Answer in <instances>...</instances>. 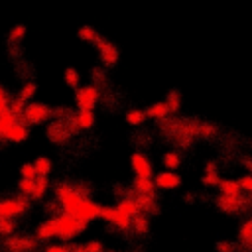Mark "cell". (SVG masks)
<instances>
[{
	"label": "cell",
	"instance_id": "6da1fadb",
	"mask_svg": "<svg viewBox=\"0 0 252 252\" xmlns=\"http://www.w3.org/2000/svg\"><path fill=\"white\" fill-rule=\"evenodd\" d=\"M51 219V224H53V230H55V236L61 238L63 242H69L73 238H77L83 230H85V222H81L79 219H75L73 215H67L63 211H57L55 215L49 217Z\"/></svg>",
	"mask_w": 252,
	"mask_h": 252
},
{
	"label": "cell",
	"instance_id": "7a4b0ae2",
	"mask_svg": "<svg viewBox=\"0 0 252 252\" xmlns=\"http://www.w3.org/2000/svg\"><path fill=\"white\" fill-rule=\"evenodd\" d=\"M30 209V199L24 195L18 197H4L0 199V220L2 219H16Z\"/></svg>",
	"mask_w": 252,
	"mask_h": 252
},
{
	"label": "cell",
	"instance_id": "3957f363",
	"mask_svg": "<svg viewBox=\"0 0 252 252\" xmlns=\"http://www.w3.org/2000/svg\"><path fill=\"white\" fill-rule=\"evenodd\" d=\"M100 100V89L96 85H83L75 91V102L79 110H93Z\"/></svg>",
	"mask_w": 252,
	"mask_h": 252
},
{
	"label": "cell",
	"instance_id": "277c9868",
	"mask_svg": "<svg viewBox=\"0 0 252 252\" xmlns=\"http://www.w3.org/2000/svg\"><path fill=\"white\" fill-rule=\"evenodd\" d=\"M53 114V110L47 106V104H43V102H28L26 104V108H24V114H22V120L30 126V124H41V122H45L49 116Z\"/></svg>",
	"mask_w": 252,
	"mask_h": 252
},
{
	"label": "cell",
	"instance_id": "5b68a950",
	"mask_svg": "<svg viewBox=\"0 0 252 252\" xmlns=\"http://www.w3.org/2000/svg\"><path fill=\"white\" fill-rule=\"evenodd\" d=\"M100 217L106 219L112 226H116V228H120V230H128V228H132V217H128L126 213H122L116 205H114V207H102Z\"/></svg>",
	"mask_w": 252,
	"mask_h": 252
},
{
	"label": "cell",
	"instance_id": "8992f818",
	"mask_svg": "<svg viewBox=\"0 0 252 252\" xmlns=\"http://www.w3.org/2000/svg\"><path fill=\"white\" fill-rule=\"evenodd\" d=\"M130 165H132L136 177L154 179V165H152V161L148 159V156L144 152H134L132 158H130Z\"/></svg>",
	"mask_w": 252,
	"mask_h": 252
},
{
	"label": "cell",
	"instance_id": "52a82bcc",
	"mask_svg": "<svg viewBox=\"0 0 252 252\" xmlns=\"http://www.w3.org/2000/svg\"><path fill=\"white\" fill-rule=\"evenodd\" d=\"M37 244V238L33 236H24V234H12L4 240V246L10 250V252H30L33 250Z\"/></svg>",
	"mask_w": 252,
	"mask_h": 252
},
{
	"label": "cell",
	"instance_id": "ba28073f",
	"mask_svg": "<svg viewBox=\"0 0 252 252\" xmlns=\"http://www.w3.org/2000/svg\"><path fill=\"white\" fill-rule=\"evenodd\" d=\"M96 47H98V55H100V61L104 63V65H108V67H112V65H116V61H118V47L114 45V43H110L108 39H104V37H100L98 41H96Z\"/></svg>",
	"mask_w": 252,
	"mask_h": 252
},
{
	"label": "cell",
	"instance_id": "9c48e42d",
	"mask_svg": "<svg viewBox=\"0 0 252 252\" xmlns=\"http://www.w3.org/2000/svg\"><path fill=\"white\" fill-rule=\"evenodd\" d=\"M217 207L224 213H240L246 205H248V199H244L242 195L240 197H228V195H219L217 197Z\"/></svg>",
	"mask_w": 252,
	"mask_h": 252
},
{
	"label": "cell",
	"instance_id": "30bf717a",
	"mask_svg": "<svg viewBox=\"0 0 252 252\" xmlns=\"http://www.w3.org/2000/svg\"><path fill=\"white\" fill-rule=\"evenodd\" d=\"M179 183H181V175L175 171L161 169L154 175V185L158 189H175V187H179Z\"/></svg>",
	"mask_w": 252,
	"mask_h": 252
},
{
	"label": "cell",
	"instance_id": "8fae6325",
	"mask_svg": "<svg viewBox=\"0 0 252 252\" xmlns=\"http://www.w3.org/2000/svg\"><path fill=\"white\" fill-rule=\"evenodd\" d=\"M71 120H73L77 130H89L94 124V112L93 110H77L71 116Z\"/></svg>",
	"mask_w": 252,
	"mask_h": 252
},
{
	"label": "cell",
	"instance_id": "7c38bea8",
	"mask_svg": "<svg viewBox=\"0 0 252 252\" xmlns=\"http://www.w3.org/2000/svg\"><path fill=\"white\" fill-rule=\"evenodd\" d=\"M28 134H30L28 124H26L24 120H18V122L8 130V134H6L4 140H8V142H24V140L28 138Z\"/></svg>",
	"mask_w": 252,
	"mask_h": 252
},
{
	"label": "cell",
	"instance_id": "4fadbf2b",
	"mask_svg": "<svg viewBox=\"0 0 252 252\" xmlns=\"http://www.w3.org/2000/svg\"><path fill=\"white\" fill-rule=\"evenodd\" d=\"M144 110H146V116H150V118H154V120H165V118H169V108H167V104H165L163 100L152 102V104L146 106Z\"/></svg>",
	"mask_w": 252,
	"mask_h": 252
},
{
	"label": "cell",
	"instance_id": "5bb4252c",
	"mask_svg": "<svg viewBox=\"0 0 252 252\" xmlns=\"http://www.w3.org/2000/svg\"><path fill=\"white\" fill-rule=\"evenodd\" d=\"M18 120H22V118H18L10 108H6V110H2V112H0V140H4V138H6L8 130H10Z\"/></svg>",
	"mask_w": 252,
	"mask_h": 252
},
{
	"label": "cell",
	"instance_id": "9a60e30c",
	"mask_svg": "<svg viewBox=\"0 0 252 252\" xmlns=\"http://www.w3.org/2000/svg\"><path fill=\"white\" fill-rule=\"evenodd\" d=\"M134 199H136V203H138L140 213H146V215H150V213H158L156 193H154V195H138V193H136Z\"/></svg>",
	"mask_w": 252,
	"mask_h": 252
},
{
	"label": "cell",
	"instance_id": "2e32d148",
	"mask_svg": "<svg viewBox=\"0 0 252 252\" xmlns=\"http://www.w3.org/2000/svg\"><path fill=\"white\" fill-rule=\"evenodd\" d=\"M219 191H220V195H228V197H240L242 195L238 179H220Z\"/></svg>",
	"mask_w": 252,
	"mask_h": 252
},
{
	"label": "cell",
	"instance_id": "e0dca14e",
	"mask_svg": "<svg viewBox=\"0 0 252 252\" xmlns=\"http://www.w3.org/2000/svg\"><path fill=\"white\" fill-rule=\"evenodd\" d=\"M134 191L138 195H154L156 193V185H154V179H148V177H134Z\"/></svg>",
	"mask_w": 252,
	"mask_h": 252
},
{
	"label": "cell",
	"instance_id": "ac0fdd59",
	"mask_svg": "<svg viewBox=\"0 0 252 252\" xmlns=\"http://www.w3.org/2000/svg\"><path fill=\"white\" fill-rule=\"evenodd\" d=\"M116 207L122 211V213H126L128 217H136L138 213H140V209H138V203H136V199L134 197H122L118 203H116Z\"/></svg>",
	"mask_w": 252,
	"mask_h": 252
},
{
	"label": "cell",
	"instance_id": "d6986e66",
	"mask_svg": "<svg viewBox=\"0 0 252 252\" xmlns=\"http://www.w3.org/2000/svg\"><path fill=\"white\" fill-rule=\"evenodd\" d=\"M71 252H104V246L100 240H89L81 244H71Z\"/></svg>",
	"mask_w": 252,
	"mask_h": 252
},
{
	"label": "cell",
	"instance_id": "ffe728a7",
	"mask_svg": "<svg viewBox=\"0 0 252 252\" xmlns=\"http://www.w3.org/2000/svg\"><path fill=\"white\" fill-rule=\"evenodd\" d=\"M161 163H163V167H165L167 171H175V169L179 167V163H181V156H179V152H175V150L165 152L163 158H161Z\"/></svg>",
	"mask_w": 252,
	"mask_h": 252
},
{
	"label": "cell",
	"instance_id": "44dd1931",
	"mask_svg": "<svg viewBox=\"0 0 252 252\" xmlns=\"http://www.w3.org/2000/svg\"><path fill=\"white\" fill-rule=\"evenodd\" d=\"M132 228H134L138 234H146V232L150 230V215L138 213V215L132 219Z\"/></svg>",
	"mask_w": 252,
	"mask_h": 252
},
{
	"label": "cell",
	"instance_id": "7402d4cb",
	"mask_svg": "<svg viewBox=\"0 0 252 252\" xmlns=\"http://www.w3.org/2000/svg\"><path fill=\"white\" fill-rule=\"evenodd\" d=\"M55 236V230H53V224H51V219L43 220L37 228H35V238L37 240H49Z\"/></svg>",
	"mask_w": 252,
	"mask_h": 252
},
{
	"label": "cell",
	"instance_id": "603a6c76",
	"mask_svg": "<svg viewBox=\"0 0 252 252\" xmlns=\"http://www.w3.org/2000/svg\"><path fill=\"white\" fill-rule=\"evenodd\" d=\"M163 102L167 104V108H169V114H175V112H179V108H181V94H179V91H169Z\"/></svg>",
	"mask_w": 252,
	"mask_h": 252
},
{
	"label": "cell",
	"instance_id": "cb8c5ba5",
	"mask_svg": "<svg viewBox=\"0 0 252 252\" xmlns=\"http://www.w3.org/2000/svg\"><path fill=\"white\" fill-rule=\"evenodd\" d=\"M146 118H148V116H146V110H142V108H130V110L126 112V122L132 124V126L144 124Z\"/></svg>",
	"mask_w": 252,
	"mask_h": 252
},
{
	"label": "cell",
	"instance_id": "d4e9b609",
	"mask_svg": "<svg viewBox=\"0 0 252 252\" xmlns=\"http://www.w3.org/2000/svg\"><path fill=\"white\" fill-rule=\"evenodd\" d=\"M238 236H240V242L248 248H252V222L250 220H244L240 224V230H238Z\"/></svg>",
	"mask_w": 252,
	"mask_h": 252
},
{
	"label": "cell",
	"instance_id": "484cf974",
	"mask_svg": "<svg viewBox=\"0 0 252 252\" xmlns=\"http://www.w3.org/2000/svg\"><path fill=\"white\" fill-rule=\"evenodd\" d=\"M77 35H79L81 39H85V41H91V43H96V41L100 39V35L96 33V30H94L93 26H81L79 32H77Z\"/></svg>",
	"mask_w": 252,
	"mask_h": 252
},
{
	"label": "cell",
	"instance_id": "4316f807",
	"mask_svg": "<svg viewBox=\"0 0 252 252\" xmlns=\"http://www.w3.org/2000/svg\"><path fill=\"white\" fill-rule=\"evenodd\" d=\"M47 187H49V177L37 175V179H35V191H33L32 199H41L47 193Z\"/></svg>",
	"mask_w": 252,
	"mask_h": 252
},
{
	"label": "cell",
	"instance_id": "83f0119b",
	"mask_svg": "<svg viewBox=\"0 0 252 252\" xmlns=\"http://www.w3.org/2000/svg\"><path fill=\"white\" fill-rule=\"evenodd\" d=\"M33 165H35L37 175H45V177H47V175H49V171H51V159H49V158H45V156L35 158Z\"/></svg>",
	"mask_w": 252,
	"mask_h": 252
},
{
	"label": "cell",
	"instance_id": "f1b7e54d",
	"mask_svg": "<svg viewBox=\"0 0 252 252\" xmlns=\"http://www.w3.org/2000/svg\"><path fill=\"white\" fill-rule=\"evenodd\" d=\"M18 191H20V195H24V197H32L33 191H35V179H22V177H20V181H18Z\"/></svg>",
	"mask_w": 252,
	"mask_h": 252
},
{
	"label": "cell",
	"instance_id": "f546056e",
	"mask_svg": "<svg viewBox=\"0 0 252 252\" xmlns=\"http://www.w3.org/2000/svg\"><path fill=\"white\" fill-rule=\"evenodd\" d=\"M35 91H37V85L33 83V81H28V83H24V87L20 89V93H18V98L20 100H30L33 94H35Z\"/></svg>",
	"mask_w": 252,
	"mask_h": 252
},
{
	"label": "cell",
	"instance_id": "4dcf8cb0",
	"mask_svg": "<svg viewBox=\"0 0 252 252\" xmlns=\"http://www.w3.org/2000/svg\"><path fill=\"white\" fill-rule=\"evenodd\" d=\"M63 77H65V83H67L69 87H73V89H79V81H81V75H79V71H77L75 67H67Z\"/></svg>",
	"mask_w": 252,
	"mask_h": 252
},
{
	"label": "cell",
	"instance_id": "1f68e13d",
	"mask_svg": "<svg viewBox=\"0 0 252 252\" xmlns=\"http://www.w3.org/2000/svg\"><path fill=\"white\" fill-rule=\"evenodd\" d=\"M215 132H217V126L215 124H211V122H197V136L211 138Z\"/></svg>",
	"mask_w": 252,
	"mask_h": 252
},
{
	"label": "cell",
	"instance_id": "d6a6232c",
	"mask_svg": "<svg viewBox=\"0 0 252 252\" xmlns=\"http://www.w3.org/2000/svg\"><path fill=\"white\" fill-rule=\"evenodd\" d=\"M20 177L22 179H37V171L33 163H22L20 165Z\"/></svg>",
	"mask_w": 252,
	"mask_h": 252
},
{
	"label": "cell",
	"instance_id": "836d02e7",
	"mask_svg": "<svg viewBox=\"0 0 252 252\" xmlns=\"http://www.w3.org/2000/svg\"><path fill=\"white\" fill-rule=\"evenodd\" d=\"M14 228H16V222L12 219H2L0 220V236H12L14 234Z\"/></svg>",
	"mask_w": 252,
	"mask_h": 252
},
{
	"label": "cell",
	"instance_id": "e575fe53",
	"mask_svg": "<svg viewBox=\"0 0 252 252\" xmlns=\"http://www.w3.org/2000/svg\"><path fill=\"white\" fill-rule=\"evenodd\" d=\"M24 35H26V26H24V24H16V26L10 30V33H8L10 41H18V39H22Z\"/></svg>",
	"mask_w": 252,
	"mask_h": 252
},
{
	"label": "cell",
	"instance_id": "d590c367",
	"mask_svg": "<svg viewBox=\"0 0 252 252\" xmlns=\"http://www.w3.org/2000/svg\"><path fill=\"white\" fill-rule=\"evenodd\" d=\"M238 185H240L242 191H246V193L252 195V173H244V175H240V177H238Z\"/></svg>",
	"mask_w": 252,
	"mask_h": 252
},
{
	"label": "cell",
	"instance_id": "8d00e7d4",
	"mask_svg": "<svg viewBox=\"0 0 252 252\" xmlns=\"http://www.w3.org/2000/svg\"><path fill=\"white\" fill-rule=\"evenodd\" d=\"M10 100H12V96H10V94H8V91L0 85V112H2V110H6V108L10 106Z\"/></svg>",
	"mask_w": 252,
	"mask_h": 252
},
{
	"label": "cell",
	"instance_id": "74e56055",
	"mask_svg": "<svg viewBox=\"0 0 252 252\" xmlns=\"http://www.w3.org/2000/svg\"><path fill=\"white\" fill-rule=\"evenodd\" d=\"M201 183H205V185H213V187H219L220 177H219V175H209V173H205V175H201Z\"/></svg>",
	"mask_w": 252,
	"mask_h": 252
},
{
	"label": "cell",
	"instance_id": "f35d334b",
	"mask_svg": "<svg viewBox=\"0 0 252 252\" xmlns=\"http://www.w3.org/2000/svg\"><path fill=\"white\" fill-rule=\"evenodd\" d=\"M215 248H217L219 252H234V250H236V246H234L232 242H226V240H219V242L215 244Z\"/></svg>",
	"mask_w": 252,
	"mask_h": 252
},
{
	"label": "cell",
	"instance_id": "ab89813d",
	"mask_svg": "<svg viewBox=\"0 0 252 252\" xmlns=\"http://www.w3.org/2000/svg\"><path fill=\"white\" fill-rule=\"evenodd\" d=\"M43 252H71V248L65 244H47L43 248Z\"/></svg>",
	"mask_w": 252,
	"mask_h": 252
},
{
	"label": "cell",
	"instance_id": "60d3db41",
	"mask_svg": "<svg viewBox=\"0 0 252 252\" xmlns=\"http://www.w3.org/2000/svg\"><path fill=\"white\" fill-rule=\"evenodd\" d=\"M205 173H209V175H219L217 163H215V161H207V163H205Z\"/></svg>",
	"mask_w": 252,
	"mask_h": 252
},
{
	"label": "cell",
	"instance_id": "b9f144b4",
	"mask_svg": "<svg viewBox=\"0 0 252 252\" xmlns=\"http://www.w3.org/2000/svg\"><path fill=\"white\" fill-rule=\"evenodd\" d=\"M183 201H193V195H191V193H185V195H183Z\"/></svg>",
	"mask_w": 252,
	"mask_h": 252
},
{
	"label": "cell",
	"instance_id": "7bdbcfd3",
	"mask_svg": "<svg viewBox=\"0 0 252 252\" xmlns=\"http://www.w3.org/2000/svg\"><path fill=\"white\" fill-rule=\"evenodd\" d=\"M248 220H250V222H252V215H250V219H248Z\"/></svg>",
	"mask_w": 252,
	"mask_h": 252
}]
</instances>
